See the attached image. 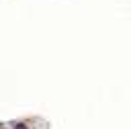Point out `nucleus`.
Returning a JSON list of instances; mask_svg holds the SVG:
<instances>
[{
  "label": "nucleus",
  "instance_id": "1",
  "mask_svg": "<svg viewBox=\"0 0 131 129\" xmlns=\"http://www.w3.org/2000/svg\"><path fill=\"white\" fill-rule=\"evenodd\" d=\"M12 129H27V125H25V123H16Z\"/></svg>",
  "mask_w": 131,
  "mask_h": 129
}]
</instances>
